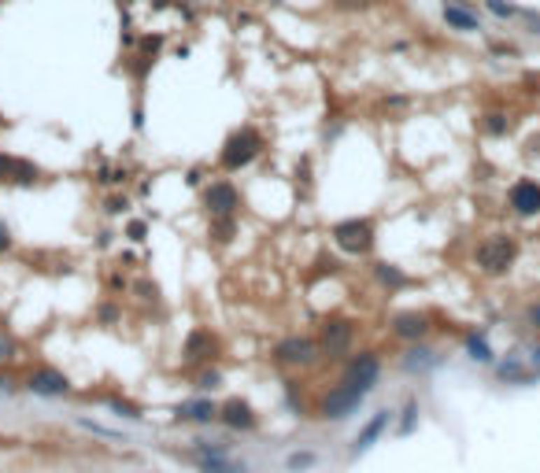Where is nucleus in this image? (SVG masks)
Returning a JSON list of instances; mask_svg holds the SVG:
<instances>
[{
  "instance_id": "nucleus-1",
  "label": "nucleus",
  "mask_w": 540,
  "mask_h": 473,
  "mask_svg": "<svg viewBox=\"0 0 540 473\" xmlns=\"http://www.w3.org/2000/svg\"><path fill=\"white\" fill-rule=\"evenodd\" d=\"M518 259V241L507 233H492V236H485V241L478 244V252H474V262H478V270L481 274H507L511 270V262Z\"/></svg>"
},
{
  "instance_id": "nucleus-2",
  "label": "nucleus",
  "mask_w": 540,
  "mask_h": 473,
  "mask_svg": "<svg viewBox=\"0 0 540 473\" xmlns=\"http://www.w3.org/2000/svg\"><path fill=\"white\" fill-rule=\"evenodd\" d=\"M370 392H374V388L355 385V381H344V377H341V385L329 388L326 396H322V403H318V414H322V418H333V422H344L348 414L359 411V403H363Z\"/></svg>"
},
{
  "instance_id": "nucleus-3",
  "label": "nucleus",
  "mask_w": 540,
  "mask_h": 473,
  "mask_svg": "<svg viewBox=\"0 0 540 473\" xmlns=\"http://www.w3.org/2000/svg\"><path fill=\"white\" fill-rule=\"evenodd\" d=\"M260 152H263V137L255 134L252 126H244V129H237V134H229V141L222 144L218 163H222V170H241V167H248Z\"/></svg>"
},
{
  "instance_id": "nucleus-4",
  "label": "nucleus",
  "mask_w": 540,
  "mask_h": 473,
  "mask_svg": "<svg viewBox=\"0 0 540 473\" xmlns=\"http://www.w3.org/2000/svg\"><path fill=\"white\" fill-rule=\"evenodd\" d=\"M333 241H337L341 252L348 255H367L374 248V226L367 218H348V222H337L333 226Z\"/></svg>"
},
{
  "instance_id": "nucleus-5",
  "label": "nucleus",
  "mask_w": 540,
  "mask_h": 473,
  "mask_svg": "<svg viewBox=\"0 0 540 473\" xmlns=\"http://www.w3.org/2000/svg\"><path fill=\"white\" fill-rule=\"evenodd\" d=\"M270 355L281 366H311L318 359V344L311 337H285V340H278Z\"/></svg>"
},
{
  "instance_id": "nucleus-6",
  "label": "nucleus",
  "mask_w": 540,
  "mask_h": 473,
  "mask_svg": "<svg viewBox=\"0 0 540 473\" xmlns=\"http://www.w3.org/2000/svg\"><path fill=\"white\" fill-rule=\"evenodd\" d=\"M27 388L34 392V396L56 400V396H67L71 392V381H67V374L52 370V366H37V370L30 374V381H27Z\"/></svg>"
},
{
  "instance_id": "nucleus-7",
  "label": "nucleus",
  "mask_w": 540,
  "mask_h": 473,
  "mask_svg": "<svg viewBox=\"0 0 540 473\" xmlns=\"http://www.w3.org/2000/svg\"><path fill=\"white\" fill-rule=\"evenodd\" d=\"M507 204H511V211L518 215V218L540 215V185H537V181H530V178L514 181L511 192H507Z\"/></svg>"
},
{
  "instance_id": "nucleus-8",
  "label": "nucleus",
  "mask_w": 540,
  "mask_h": 473,
  "mask_svg": "<svg viewBox=\"0 0 540 473\" xmlns=\"http://www.w3.org/2000/svg\"><path fill=\"white\" fill-rule=\"evenodd\" d=\"M204 207H208V215L218 218V215H234L241 207V196L237 189L229 185V181H211L208 192H204Z\"/></svg>"
},
{
  "instance_id": "nucleus-9",
  "label": "nucleus",
  "mask_w": 540,
  "mask_h": 473,
  "mask_svg": "<svg viewBox=\"0 0 540 473\" xmlns=\"http://www.w3.org/2000/svg\"><path fill=\"white\" fill-rule=\"evenodd\" d=\"M378 377H381V362H378L374 351H359L348 359V366H344V381H355V385L374 388Z\"/></svg>"
},
{
  "instance_id": "nucleus-10",
  "label": "nucleus",
  "mask_w": 540,
  "mask_h": 473,
  "mask_svg": "<svg viewBox=\"0 0 540 473\" xmlns=\"http://www.w3.org/2000/svg\"><path fill=\"white\" fill-rule=\"evenodd\" d=\"M392 425V411H378L374 418H370V422L363 425L355 432V440H352V458H359V455H367L370 448H374V444L381 440V432Z\"/></svg>"
},
{
  "instance_id": "nucleus-11",
  "label": "nucleus",
  "mask_w": 540,
  "mask_h": 473,
  "mask_svg": "<svg viewBox=\"0 0 540 473\" xmlns=\"http://www.w3.org/2000/svg\"><path fill=\"white\" fill-rule=\"evenodd\" d=\"M218 422H222L226 429H241V432H248L255 429V411H252V403H244V400H226L222 407H218Z\"/></svg>"
},
{
  "instance_id": "nucleus-12",
  "label": "nucleus",
  "mask_w": 540,
  "mask_h": 473,
  "mask_svg": "<svg viewBox=\"0 0 540 473\" xmlns=\"http://www.w3.org/2000/svg\"><path fill=\"white\" fill-rule=\"evenodd\" d=\"M215 351H218V340L211 337V330H192V333L185 337L182 359H185L189 366H200V362H208Z\"/></svg>"
},
{
  "instance_id": "nucleus-13",
  "label": "nucleus",
  "mask_w": 540,
  "mask_h": 473,
  "mask_svg": "<svg viewBox=\"0 0 540 473\" xmlns=\"http://www.w3.org/2000/svg\"><path fill=\"white\" fill-rule=\"evenodd\" d=\"M37 174L41 170L27 160H19V155H0V181L4 185H34Z\"/></svg>"
},
{
  "instance_id": "nucleus-14",
  "label": "nucleus",
  "mask_w": 540,
  "mask_h": 473,
  "mask_svg": "<svg viewBox=\"0 0 540 473\" xmlns=\"http://www.w3.org/2000/svg\"><path fill=\"white\" fill-rule=\"evenodd\" d=\"M392 333L400 340H422L429 333V318H426V314H418V311H404V314H396V318H392Z\"/></svg>"
},
{
  "instance_id": "nucleus-15",
  "label": "nucleus",
  "mask_w": 540,
  "mask_h": 473,
  "mask_svg": "<svg viewBox=\"0 0 540 473\" xmlns=\"http://www.w3.org/2000/svg\"><path fill=\"white\" fill-rule=\"evenodd\" d=\"M174 418H178V422H200V425H208V422H215V418H218V407L211 400H189V403H182L174 411Z\"/></svg>"
},
{
  "instance_id": "nucleus-16",
  "label": "nucleus",
  "mask_w": 540,
  "mask_h": 473,
  "mask_svg": "<svg viewBox=\"0 0 540 473\" xmlns=\"http://www.w3.org/2000/svg\"><path fill=\"white\" fill-rule=\"evenodd\" d=\"M352 322H341V318H333V322H326L322 325V348L333 355V351H344L352 344Z\"/></svg>"
},
{
  "instance_id": "nucleus-17",
  "label": "nucleus",
  "mask_w": 540,
  "mask_h": 473,
  "mask_svg": "<svg viewBox=\"0 0 540 473\" xmlns=\"http://www.w3.org/2000/svg\"><path fill=\"white\" fill-rule=\"evenodd\" d=\"M200 473H248V466L237 463L234 455H192Z\"/></svg>"
},
{
  "instance_id": "nucleus-18",
  "label": "nucleus",
  "mask_w": 540,
  "mask_h": 473,
  "mask_svg": "<svg viewBox=\"0 0 540 473\" xmlns=\"http://www.w3.org/2000/svg\"><path fill=\"white\" fill-rule=\"evenodd\" d=\"M444 19H448V26H455V30H478V19H474L467 8H459V4H448Z\"/></svg>"
},
{
  "instance_id": "nucleus-19",
  "label": "nucleus",
  "mask_w": 540,
  "mask_h": 473,
  "mask_svg": "<svg viewBox=\"0 0 540 473\" xmlns=\"http://www.w3.org/2000/svg\"><path fill=\"white\" fill-rule=\"evenodd\" d=\"M418 414H422L418 400H407V403H404V418H400V425H396V437H411V432H415V425H418Z\"/></svg>"
},
{
  "instance_id": "nucleus-20",
  "label": "nucleus",
  "mask_w": 540,
  "mask_h": 473,
  "mask_svg": "<svg viewBox=\"0 0 540 473\" xmlns=\"http://www.w3.org/2000/svg\"><path fill=\"white\" fill-rule=\"evenodd\" d=\"M467 351H470V359H478V362H492V348H488L485 333H470L467 337Z\"/></svg>"
},
{
  "instance_id": "nucleus-21",
  "label": "nucleus",
  "mask_w": 540,
  "mask_h": 473,
  "mask_svg": "<svg viewBox=\"0 0 540 473\" xmlns=\"http://www.w3.org/2000/svg\"><path fill=\"white\" fill-rule=\"evenodd\" d=\"M234 230H237L234 215H218V218H211V236H215L218 244H226L229 236H234Z\"/></svg>"
},
{
  "instance_id": "nucleus-22",
  "label": "nucleus",
  "mask_w": 540,
  "mask_h": 473,
  "mask_svg": "<svg viewBox=\"0 0 540 473\" xmlns=\"http://www.w3.org/2000/svg\"><path fill=\"white\" fill-rule=\"evenodd\" d=\"M407 370H429V366H436V355L426 351V348H418V351H407V359H404Z\"/></svg>"
},
{
  "instance_id": "nucleus-23",
  "label": "nucleus",
  "mask_w": 540,
  "mask_h": 473,
  "mask_svg": "<svg viewBox=\"0 0 540 473\" xmlns=\"http://www.w3.org/2000/svg\"><path fill=\"white\" fill-rule=\"evenodd\" d=\"M374 270H378V278H381L385 285H392V288H404V285L411 281V278H407V274H404V270H396V267H389V262H378V267H374Z\"/></svg>"
},
{
  "instance_id": "nucleus-24",
  "label": "nucleus",
  "mask_w": 540,
  "mask_h": 473,
  "mask_svg": "<svg viewBox=\"0 0 540 473\" xmlns=\"http://www.w3.org/2000/svg\"><path fill=\"white\" fill-rule=\"evenodd\" d=\"M507 115H499V111H488L485 118H481V129L485 134H492V137H499V134H507Z\"/></svg>"
},
{
  "instance_id": "nucleus-25",
  "label": "nucleus",
  "mask_w": 540,
  "mask_h": 473,
  "mask_svg": "<svg viewBox=\"0 0 540 473\" xmlns=\"http://www.w3.org/2000/svg\"><path fill=\"white\" fill-rule=\"evenodd\" d=\"M315 463H318V458H315L311 451H297V455L285 458V470H289V473H300V470H311Z\"/></svg>"
},
{
  "instance_id": "nucleus-26",
  "label": "nucleus",
  "mask_w": 540,
  "mask_h": 473,
  "mask_svg": "<svg viewBox=\"0 0 540 473\" xmlns=\"http://www.w3.org/2000/svg\"><path fill=\"white\" fill-rule=\"evenodd\" d=\"M499 377H504V381H518V385H525V381H533V374H530V370H522L518 362L499 366Z\"/></svg>"
},
{
  "instance_id": "nucleus-27",
  "label": "nucleus",
  "mask_w": 540,
  "mask_h": 473,
  "mask_svg": "<svg viewBox=\"0 0 540 473\" xmlns=\"http://www.w3.org/2000/svg\"><path fill=\"white\" fill-rule=\"evenodd\" d=\"M111 411H115V414H122V418H141V407L126 403V400H111Z\"/></svg>"
},
{
  "instance_id": "nucleus-28",
  "label": "nucleus",
  "mask_w": 540,
  "mask_h": 473,
  "mask_svg": "<svg viewBox=\"0 0 540 473\" xmlns=\"http://www.w3.org/2000/svg\"><path fill=\"white\" fill-rule=\"evenodd\" d=\"M218 385H222V374L218 370H204L200 381H197V388H218Z\"/></svg>"
},
{
  "instance_id": "nucleus-29",
  "label": "nucleus",
  "mask_w": 540,
  "mask_h": 473,
  "mask_svg": "<svg viewBox=\"0 0 540 473\" xmlns=\"http://www.w3.org/2000/svg\"><path fill=\"white\" fill-rule=\"evenodd\" d=\"M485 4H488V8H492V11H496V15H499V19H507V15H514V8H511V4H504V0H485Z\"/></svg>"
},
{
  "instance_id": "nucleus-30",
  "label": "nucleus",
  "mask_w": 540,
  "mask_h": 473,
  "mask_svg": "<svg viewBox=\"0 0 540 473\" xmlns=\"http://www.w3.org/2000/svg\"><path fill=\"white\" fill-rule=\"evenodd\" d=\"M11 355H15V344H11L8 337H0V362H4V359H11Z\"/></svg>"
},
{
  "instance_id": "nucleus-31",
  "label": "nucleus",
  "mask_w": 540,
  "mask_h": 473,
  "mask_svg": "<svg viewBox=\"0 0 540 473\" xmlns=\"http://www.w3.org/2000/svg\"><path fill=\"white\" fill-rule=\"evenodd\" d=\"M130 236L134 241H145V222H130Z\"/></svg>"
},
{
  "instance_id": "nucleus-32",
  "label": "nucleus",
  "mask_w": 540,
  "mask_h": 473,
  "mask_svg": "<svg viewBox=\"0 0 540 473\" xmlns=\"http://www.w3.org/2000/svg\"><path fill=\"white\" fill-rule=\"evenodd\" d=\"M4 248H11V233H8V226H0V252Z\"/></svg>"
},
{
  "instance_id": "nucleus-33",
  "label": "nucleus",
  "mask_w": 540,
  "mask_h": 473,
  "mask_svg": "<svg viewBox=\"0 0 540 473\" xmlns=\"http://www.w3.org/2000/svg\"><path fill=\"white\" fill-rule=\"evenodd\" d=\"M530 322H533L537 330H540V304H533V307H530Z\"/></svg>"
},
{
  "instance_id": "nucleus-34",
  "label": "nucleus",
  "mask_w": 540,
  "mask_h": 473,
  "mask_svg": "<svg viewBox=\"0 0 540 473\" xmlns=\"http://www.w3.org/2000/svg\"><path fill=\"white\" fill-rule=\"evenodd\" d=\"M122 207H126V200H111V204H108V211H111V215H119Z\"/></svg>"
},
{
  "instance_id": "nucleus-35",
  "label": "nucleus",
  "mask_w": 540,
  "mask_h": 473,
  "mask_svg": "<svg viewBox=\"0 0 540 473\" xmlns=\"http://www.w3.org/2000/svg\"><path fill=\"white\" fill-rule=\"evenodd\" d=\"M355 4H359V8H363V4H367V0H341V8H355Z\"/></svg>"
},
{
  "instance_id": "nucleus-36",
  "label": "nucleus",
  "mask_w": 540,
  "mask_h": 473,
  "mask_svg": "<svg viewBox=\"0 0 540 473\" xmlns=\"http://www.w3.org/2000/svg\"><path fill=\"white\" fill-rule=\"evenodd\" d=\"M530 359H533V366H540V348H533V351H530Z\"/></svg>"
},
{
  "instance_id": "nucleus-37",
  "label": "nucleus",
  "mask_w": 540,
  "mask_h": 473,
  "mask_svg": "<svg viewBox=\"0 0 540 473\" xmlns=\"http://www.w3.org/2000/svg\"><path fill=\"white\" fill-rule=\"evenodd\" d=\"M0 388H8V377H0Z\"/></svg>"
}]
</instances>
